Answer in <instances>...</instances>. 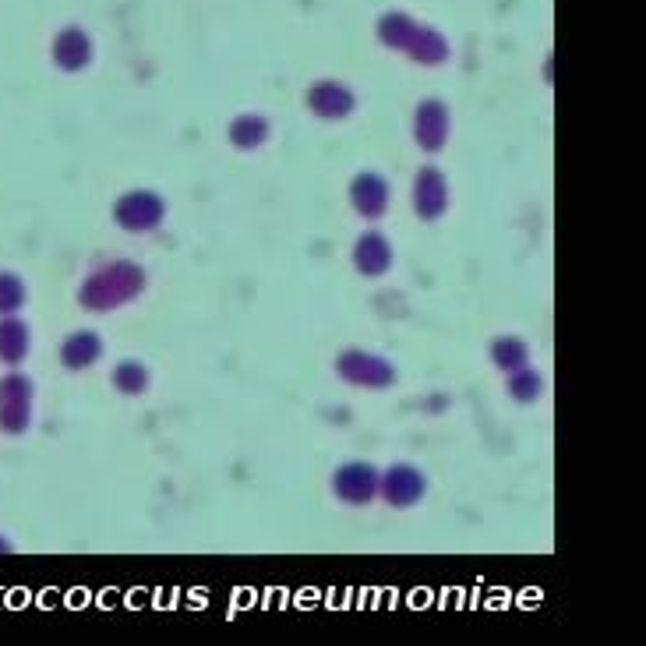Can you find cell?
<instances>
[{
  "label": "cell",
  "mask_w": 646,
  "mask_h": 646,
  "mask_svg": "<svg viewBox=\"0 0 646 646\" xmlns=\"http://www.w3.org/2000/svg\"><path fill=\"white\" fill-rule=\"evenodd\" d=\"M149 286L145 269L138 262H113L103 265L99 272H92L82 283V304L89 311H113L121 304L138 301Z\"/></svg>",
  "instance_id": "cell-1"
},
{
  "label": "cell",
  "mask_w": 646,
  "mask_h": 646,
  "mask_svg": "<svg viewBox=\"0 0 646 646\" xmlns=\"http://www.w3.org/2000/svg\"><path fill=\"white\" fill-rule=\"evenodd\" d=\"M544 389H548V385H544V375L537 368H530V364L509 371V396L516 399V403H523V406L537 403V399L544 396Z\"/></svg>",
  "instance_id": "cell-14"
},
{
  "label": "cell",
  "mask_w": 646,
  "mask_h": 646,
  "mask_svg": "<svg viewBox=\"0 0 646 646\" xmlns=\"http://www.w3.org/2000/svg\"><path fill=\"white\" fill-rule=\"evenodd\" d=\"M89 57H92L89 36H82L78 29L64 32L61 43H57V61H61L64 68L78 71V68H85V64H89Z\"/></svg>",
  "instance_id": "cell-16"
},
{
  "label": "cell",
  "mask_w": 646,
  "mask_h": 646,
  "mask_svg": "<svg viewBox=\"0 0 646 646\" xmlns=\"http://www.w3.org/2000/svg\"><path fill=\"white\" fill-rule=\"evenodd\" d=\"M336 375L350 385H361V389H392L399 371L382 354H371V350H343L336 357Z\"/></svg>",
  "instance_id": "cell-2"
},
{
  "label": "cell",
  "mask_w": 646,
  "mask_h": 646,
  "mask_svg": "<svg viewBox=\"0 0 646 646\" xmlns=\"http://www.w3.org/2000/svg\"><path fill=\"white\" fill-rule=\"evenodd\" d=\"M378 470L375 463H364V459H354V463H343L332 474V491H336L339 502L346 505H368L378 498Z\"/></svg>",
  "instance_id": "cell-5"
},
{
  "label": "cell",
  "mask_w": 646,
  "mask_h": 646,
  "mask_svg": "<svg viewBox=\"0 0 646 646\" xmlns=\"http://www.w3.org/2000/svg\"><path fill=\"white\" fill-rule=\"evenodd\" d=\"M449 209V177L438 166H421L414 177V212L424 223H435Z\"/></svg>",
  "instance_id": "cell-6"
},
{
  "label": "cell",
  "mask_w": 646,
  "mask_h": 646,
  "mask_svg": "<svg viewBox=\"0 0 646 646\" xmlns=\"http://www.w3.org/2000/svg\"><path fill=\"white\" fill-rule=\"evenodd\" d=\"M350 262H354V269L361 272V276L378 279L392 269L396 251H392V241L382 230H364L361 237H357L354 251H350Z\"/></svg>",
  "instance_id": "cell-9"
},
{
  "label": "cell",
  "mask_w": 646,
  "mask_h": 646,
  "mask_svg": "<svg viewBox=\"0 0 646 646\" xmlns=\"http://www.w3.org/2000/svg\"><path fill=\"white\" fill-rule=\"evenodd\" d=\"M149 382H152L149 364L138 361V357H128V361H121L113 368V385H117V392H124V396H142V392L149 389Z\"/></svg>",
  "instance_id": "cell-13"
},
{
  "label": "cell",
  "mask_w": 646,
  "mask_h": 646,
  "mask_svg": "<svg viewBox=\"0 0 646 646\" xmlns=\"http://www.w3.org/2000/svg\"><path fill=\"white\" fill-rule=\"evenodd\" d=\"M113 219H117V226L128 233H152L163 226L166 219V198L156 195V191H128V195L117 198V205H113Z\"/></svg>",
  "instance_id": "cell-4"
},
{
  "label": "cell",
  "mask_w": 646,
  "mask_h": 646,
  "mask_svg": "<svg viewBox=\"0 0 646 646\" xmlns=\"http://www.w3.org/2000/svg\"><path fill=\"white\" fill-rule=\"evenodd\" d=\"M491 361H495V368L502 371H516L523 368L526 361H530V346H526V339L519 336H498L491 339Z\"/></svg>",
  "instance_id": "cell-15"
},
{
  "label": "cell",
  "mask_w": 646,
  "mask_h": 646,
  "mask_svg": "<svg viewBox=\"0 0 646 646\" xmlns=\"http://www.w3.org/2000/svg\"><path fill=\"white\" fill-rule=\"evenodd\" d=\"M64 364L75 371L82 368H92V364L99 361V354H103V339L96 336V332H78V336H71L68 343H64Z\"/></svg>",
  "instance_id": "cell-12"
},
{
  "label": "cell",
  "mask_w": 646,
  "mask_h": 646,
  "mask_svg": "<svg viewBox=\"0 0 646 646\" xmlns=\"http://www.w3.org/2000/svg\"><path fill=\"white\" fill-rule=\"evenodd\" d=\"M449 135H452L449 106H445L442 99H424V103L414 110V142L421 145L424 152H438V149H445Z\"/></svg>",
  "instance_id": "cell-8"
},
{
  "label": "cell",
  "mask_w": 646,
  "mask_h": 646,
  "mask_svg": "<svg viewBox=\"0 0 646 646\" xmlns=\"http://www.w3.org/2000/svg\"><path fill=\"white\" fill-rule=\"evenodd\" d=\"M428 495V474L414 463H392L378 474V498L392 509H414Z\"/></svg>",
  "instance_id": "cell-3"
},
{
  "label": "cell",
  "mask_w": 646,
  "mask_h": 646,
  "mask_svg": "<svg viewBox=\"0 0 646 646\" xmlns=\"http://www.w3.org/2000/svg\"><path fill=\"white\" fill-rule=\"evenodd\" d=\"M308 106L322 121H343L357 110V96L343 82H315L308 89Z\"/></svg>",
  "instance_id": "cell-10"
},
{
  "label": "cell",
  "mask_w": 646,
  "mask_h": 646,
  "mask_svg": "<svg viewBox=\"0 0 646 646\" xmlns=\"http://www.w3.org/2000/svg\"><path fill=\"white\" fill-rule=\"evenodd\" d=\"M272 138V121L262 113H241L230 121V145L241 152H255L262 149Z\"/></svg>",
  "instance_id": "cell-11"
},
{
  "label": "cell",
  "mask_w": 646,
  "mask_h": 646,
  "mask_svg": "<svg viewBox=\"0 0 646 646\" xmlns=\"http://www.w3.org/2000/svg\"><path fill=\"white\" fill-rule=\"evenodd\" d=\"M389 202H392V184L378 170H361L350 181V205H354L357 216L382 219L389 212Z\"/></svg>",
  "instance_id": "cell-7"
}]
</instances>
